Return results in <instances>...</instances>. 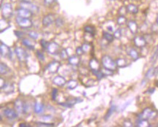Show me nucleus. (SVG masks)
<instances>
[{
  "label": "nucleus",
  "instance_id": "obj_1",
  "mask_svg": "<svg viewBox=\"0 0 158 127\" xmlns=\"http://www.w3.org/2000/svg\"><path fill=\"white\" fill-rule=\"evenodd\" d=\"M157 116V112L155 110H153L151 108L144 109L141 114L138 115V119H146V120H152L154 119Z\"/></svg>",
  "mask_w": 158,
  "mask_h": 127
},
{
  "label": "nucleus",
  "instance_id": "obj_2",
  "mask_svg": "<svg viewBox=\"0 0 158 127\" xmlns=\"http://www.w3.org/2000/svg\"><path fill=\"white\" fill-rule=\"evenodd\" d=\"M101 62H102L103 66L105 69H110V70L115 71L117 67L116 61H114L109 56H104L101 59Z\"/></svg>",
  "mask_w": 158,
  "mask_h": 127
},
{
  "label": "nucleus",
  "instance_id": "obj_3",
  "mask_svg": "<svg viewBox=\"0 0 158 127\" xmlns=\"http://www.w3.org/2000/svg\"><path fill=\"white\" fill-rule=\"evenodd\" d=\"M16 23L22 29H29L33 25V23L30 19L28 18L20 17V16H18L16 18Z\"/></svg>",
  "mask_w": 158,
  "mask_h": 127
},
{
  "label": "nucleus",
  "instance_id": "obj_4",
  "mask_svg": "<svg viewBox=\"0 0 158 127\" xmlns=\"http://www.w3.org/2000/svg\"><path fill=\"white\" fill-rule=\"evenodd\" d=\"M15 107L16 110L20 113H26L29 110V106L26 103L20 99H17L15 102Z\"/></svg>",
  "mask_w": 158,
  "mask_h": 127
},
{
  "label": "nucleus",
  "instance_id": "obj_5",
  "mask_svg": "<svg viewBox=\"0 0 158 127\" xmlns=\"http://www.w3.org/2000/svg\"><path fill=\"white\" fill-rule=\"evenodd\" d=\"M13 8H12V5L9 3H6L1 7V14H2L3 18L6 19L10 18L13 16Z\"/></svg>",
  "mask_w": 158,
  "mask_h": 127
},
{
  "label": "nucleus",
  "instance_id": "obj_6",
  "mask_svg": "<svg viewBox=\"0 0 158 127\" xmlns=\"http://www.w3.org/2000/svg\"><path fill=\"white\" fill-rule=\"evenodd\" d=\"M15 52L18 59L20 61H25L28 59V56H29L26 51L22 48H20V47H17L15 49Z\"/></svg>",
  "mask_w": 158,
  "mask_h": 127
},
{
  "label": "nucleus",
  "instance_id": "obj_7",
  "mask_svg": "<svg viewBox=\"0 0 158 127\" xmlns=\"http://www.w3.org/2000/svg\"><path fill=\"white\" fill-rule=\"evenodd\" d=\"M0 51H1V56L9 59H10V57L12 56V53L10 48L7 45H6L5 44L3 43V42H1V44H0Z\"/></svg>",
  "mask_w": 158,
  "mask_h": 127
},
{
  "label": "nucleus",
  "instance_id": "obj_8",
  "mask_svg": "<svg viewBox=\"0 0 158 127\" xmlns=\"http://www.w3.org/2000/svg\"><path fill=\"white\" fill-rule=\"evenodd\" d=\"M20 6H21L22 8L27 9V10L32 11V13H37V12L39 11V8H38L36 5L29 2V1H22L21 2H20Z\"/></svg>",
  "mask_w": 158,
  "mask_h": 127
},
{
  "label": "nucleus",
  "instance_id": "obj_9",
  "mask_svg": "<svg viewBox=\"0 0 158 127\" xmlns=\"http://www.w3.org/2000/svg\"><path fill=\"white\" fill-rule=\"evenodd\" d=\"M133 42L136 47L139 48H144L147 45V40H146L145 37L142 36H136L133 39Z\"/></svg>",
  "mask_w": 158,
  "mask_h": 127
},
{
  "label": "nucleus",
  "instance_id": "obj_10",
  "mask_svg": "<svg viewBox=\"0 0 158 127\" xmlns=\"http://www.w3.org/2000/svg\"><path fill=\"white\" fill-rule=\"evenodd\" d=\"M46 49L49 54H52V55H56V54H58V53L59 45H58L56 42H50V43H48Z\"/></svg>",
  "mask_w": 158,
  "mask_h": 127
},
{
  "label": "nucleus",
  "instance_id": "obj_11",
  "mask_svg": "<svg viewBox=\"0 0 158 127\" xmlns=\"http://www.w3.org/2000/svg\"><path fill=\"white\" fill-rule=\"evenodd\" d=\"M60 66V64L57 61H53L48 65V69L51 73H56Z\"/></svg>",
  "mask_w": 158,
  "mask_h": 127
},
{
  "label": "nucleus",
  "instance_id": "obj_12",
  "mask_svg": "<svg viewBox=\"0 0 158 127\" xmlns=\"http://www.w3.org/2000/svg\"><path fill=\"white\" fill-rule=\"evenodd\" d=\"M4 115L10 120H14L18 117V114L14 110L10 108H6L4 110Z\"/></svg>",
  "mask_w": 158,
  "mask_h": 127
},
{
  "label": "nucleus",
  "instance_id": "obj_13",
  "mask_svg": "<svg viewBox=\"0 0 158 127\" xmlns=\"http://www.w3.org/2000/svg\"><path fill=\"white\" fill-rule=\"evenodd\" d=\"M17 13L18 16H20V17H23V18H29L30 17L32 16V12L30 11V10H27V9L25 8H20L19 10H17Z\"/></svg>",
  "mask_w": 158,
  "mask_h": 127
},
{
  "label": "nucleus",
  "instance_id": "obj_14",
  "mask_svg": "<svg viewBox=\"0 0 158 127\" xmlns=\"http://www.w3.org/2000/svg\"><path fill=\"white\" fill-rule=\"evenodd\" d=\"M54 20H55L54 16L52 14H49L48 15V16H45L43 18V20H42V24H43L44 26L48 27V26H51V25L52 24L53 22H54Z\"/></svg>",
  "mask_w": 158,
  "mask_h": 127
},
{
  "label": "nucleus",
  "instance_id": "obj_15",
  "mask_svg": "<svg viewBox=\"0 0 158 127\" xmlns=\"http://www.w3.org/2000/svg\"><path fill=\"white\" fill-rule=\"evenodd\" d=\"M128 27L130 29L131 33L133 34V35L138 32V26L136 22L134 21V20H130V21L128 22Z\"/></svg>",
  "mask_w": 158,
  "mask_h": 127
},
{
  "label": "nucleus",
  "instance_id": "obj_16",
  "mask_svg": "<svg viewBox=\"0 0 158 127\" xmlns=\"http://www.w3.org/2000/svg\"><path fill=\"white\" fill-rule=\"evenodd\" d=\"M53 83L58 86H63L66 84V80L61 76H57L53 79Z\"/></svg>",
  "mask_w": 158,
  "mask_h": 127
},
{
  "label": "nucleus",
  "instance_id": "obj_17",
  "mask_svg": "<svg viewBox=\"0 0 158 127\" xmlns=\"http://www.w3.org/2000/svg\"><path fill=\"white\" fill-rule=\"evenodd\" d=\"M90 67L93 70H99L100 69V64L98 62V61L96 59H92L90 61L89 63Z\"/></svg>",
  "mask_w": 158,
  "mask_h": 127
},
{
  "label": "nucleus",
  "instance_id": "obj_18",
  "mask_svg": "<svg viewBox=\"0 0 158 127\" xmlns=\"http://www.w3.org/2000/svg\"><path fill=\"white\" fill-rule=\"evenodd\" d=\"M1 90H4V91L7 94H10V93H13L14 91V86L13 84L10 83H4L3 86L1 87Z\"/></svg>",
  "mask_w": 158,
  "mask_h": 127
},
{
  "label": "nucleus",
  "instance_id": "obj_19",
  "mask_svg": "<svg viewBox=\"0 0 158 127\" xmlns=\"http://www.w3.org/2000/svg\"><path fill=\"white\" fill-rule=\"evenodd\" d=\"M128 54L134 60L138 59V57H139V54H138V51H137L135 48H131V49L128 51Z\"/></svg>",
  "mask_w": 158,
  "mask_h": 127
},
{
  "label": "nucleus",
  "instance_id": "obj_20",
  "mask_svg": "<svg viewBox=\"0 0 158 127\" xmlns=\"http://www.w3.org/2000/svg\"><path fill=\"white\" fill-rule=\"evenodd\" d=\"M126 8L128 13H132V14H136V13L138 12V7H137V6L133 4H128V5L126 7Z\"/></svg>",
  "mask_w": 158,
  "mask_h": 127
},
{
  "label": "nucleus",
  "instance_id": "obj_21",
  "mask_svg": "<svg viewBox=\"0 0 158 127\" xmlns=\"http://www.w3.org/2000/svg\"><path fill=\"white\" fill-rule=\"evenodd\" d=\"M148 120L146 119H137L136 122V126H151V125L149 124Z\"/></svg>",
  "mask_w": 158,
  "mask_h": 127
},
{
  "label": "nucleus",
  "instance_id": "obj_22",
  "mask_svg": "<svg viewBox=\"0 0 158 127\" xmlns=\"http://www.w3.org/2000/svg\"><path fill=\"white\" fill-rule=\"evenodd\" d=\"M69 63L72 65H74L77 66L80 62V60H79V57H77V56H72L69 57Z\"/></svg>",
  "mask_w": 158,
  "mask_h": 127
},
{
  "label": "nucleus",
  "instance_id": "obj_23",
  "mask_svg": "<svg viewBox=\"0 0 158 127\" xmlns=\"http://www.w3.org/2000/svg\"><path fill=\"white\" fill-rule=\"evenodd\" d=\"M44 110V105L40 102H37L34 105V111L35 113L39 114L42 113Z\"/></svg>",
  "mask_w": 158,
  "mask_h": 127
},
{
  "label": "nucleus",
  "instance_id": "obj_24",
  "mask_svg": "<svg viewBox=\"0 0 158 127\" xmlns=\"http://www.w3.org/2000/svg\"><path fill=\"white\" fill-rule=\"evenodd\" d=\"M78 85V83L74 80H71L67 83V88L70 90L74 89Z\"/></svg>",
  "mask_w": 158,
  "mask_h": 127
},
{
  "label": "nucleus",
  "instance_id": "obj_25",
  "mask_svg": "<svg viewBox=\"0 0 158 127\" xmlns=\"http://www.w3.org/2000/svg\"><path fill=\"white\" fill-rule=\"evenodd\" d=\"M103 37H104V38L106 41H108V42H112V41L114 40V37L112 34L106 32H103Z\"/></svg>",
  "mask_w": 158,
  "mask_h": 127
},
{
  "label": "nucleus",
  "instance_id": "obj_26",
  "mask_svg": "<svg viewBox=\"0 0 158 127\" xmlns=\"http://www.w3.org/2000/svg\"><path fill=\"white\" fill-rule=\"evenodd\" d=\"M22 42H23V44L25 45V46L27 47V48H29V49H31V50L34 49V45L32 43V42H31V41L29 40L23 39V40H22Z\"/></svg>",
  "mask_w": 158,
  "mask_h": 127
},
{
  "label": "nucleus",
  "instance_id": "obj_27",
  "mask_svg": "<svg viewBox=\"0 0 158 127\" xmlns=\"http://www.w3.org/2000/svg\"><path fill=\"white\" fill-rule=\"evenodd\" d=\"M9 70H10V69L5 64L1 63V65H0V73H1V75H5L7 72H9Z\"/></svg>",
  "mask_w": 158,
  "mask_h": 127
},
{
  "label": "nucleus",
  "instance_id": "obj_28",
  "mask_svg": "<svg viewBox=\"0 0 158 127\" xmlns=\"http://www.w3.org/2000/svg\"><path fill=\"white\" fill-rule=\"evenodd\" d=\"M116 109H117V107L115 105H112V106H111V107L109 108V110H108L107 113H106V115L105 116V120H107V119H109V117H110V116H112V114H113L114 112H115Z\"/></svg>",
  "mask_w": 158,
  "mask_h": 127
},
{
  "label": "nucleus",
  "instance_id": "obj_29",
  "mask_svg": "<svg viewBox=\"0 0 158 127\" xmlns=\"http://www.w3.org/2000/svg\"><path fill=\"white\" fill-rule=\"evenodd\" d=\"M116 63L119 67H124V66H127V61L125 59H117L116 60Z\"/></svg>",
  "mask_w": 158,
  "mask_h": 127
},
{
  "label": "nucleus",
  "instance_id": "obj_30",
  "mask_svg": "<svg viewBox=\"0 0 158 127\" xmlns=\"http://www.w3.org/2000/svg\"><path fill=\"white\" fill-rule=\"evenodd\" d=\"M155 74H156L155 69H154L153 67L150 68V69L148 70V72H147V74H146L145 78H147V79H148V78H151L152 77L154 76Z\"/></svg>",
  "mask_w": 158,
  "mask_h": 127
},
{
  "label": "nucleus",
  "instance_id": "obj_31",
  "mask_svg": "<svg viewBox=\"0 0 158 127\" xmlns=\"http://www.w3.org/2000/svg\"><path fill=\"white\" fill-rule=\"evenodd\" d=\"M92 72H93V73L94 75L97 77V78H98V80H101V78H103L104 76H105L104 74L103 73L102 71H101V70H93Z\"/></svg>",
  "mask_w": 158,
  "mask_h": 127
},
{
  "label": "nucleus",
  "instance_id": "obj_32",
  "mask_svg": "<svg viewBox=\"0 0 158 127\" xmlns=\"http://www.w3.org/2000/svg\"><path fill=\"white\" fill-rule=\"evenodd\" d=\"M85 31L87 32V33H89L90 35H95V29L92 26H87L85 27Z\"/></svg>",
  "mask_w": 158,
  "mask_h": 127
},
{
  "label": "nucleus",
  "instance_id": "obj_33",
  "mask_svg": "<svg viewBox=\"0 0 158 127\" xmlns=\"http://www.w3.org/2000/svg\"><path fill=\"white\" fill-rule=\"evenodd\" d=\"M127 23V19L124 16H120L117 18V23L119 25H124Z\"/></svg>",
  "mask_w": 158,
  "mask_h": 127
},
{
  "label": "nucleus",
  "instance_id": "obj_34",
  "mask_svg": "<svg viewBox=\"0 0 158 127\" xmlns=\"http://www.w3.org/2000/svg\"><path fill=\"white\" fill-rule=\"evenodd\" d=\"M122 35V29H120L116 30L114 32V37L115 38H117V39H119V38H121Z\"/></svg>",
  "mask_w": 158,
  "mask_h": 127
},
{
  "label": "nucleus",
  "instance_id": "obj_35",
  "mask_svg": "<svg viewBox=\"0 0 158 127\" xmlns=\"http://www.w3.org/2000/svg\"><path fill=\"white\" fill-rule=\"evenodd\" d=\"M29 36L33 40H37L38 37H39V35H38V33H37L36 32H34V31L33 32H29Z\"/></svg>",
  "mask_w": 158,
  "mask_h": 127
},
{
  "label": "nucleus",
  "instance_id": "obj_36",
  "mask_svg": "<svg viewBox=\"0 0 158 127\" xmlns=\"http://www.w3.org/2000/svg\"><path fill=\"white\" fill-rule=\"evenodd\" d=\"M63 23H64V21H63V20L62 18H58L56 19V20H55L56 26H58V27H60V26H63Z\"/></svg>",
  "mask_w": 158,
  "mask_h": 127
},
{
  "label": "nucleus",
  "instance_id": "obj_37",
  "mask_svg": "<svg viewBox=\"0 0 158 127\" xmlns=\"http://www.w3.org/2000/svg\"><path fill=\"white\" fill-rule=\"evenodd\" d=\"M60 57H61L63 59H66L68 58V54L66 49L62 50L61 52H60Z\"/></svg>",
  "mask_w": 158,
  "mask_h": 127
},
{
  "label": "nucleus",
  "instance_id": "obj_38",
  "mask_svg": "<svg viewBox=\"0 0 158 127\" xmlns=\"http://www.w3.org/2000/svg\"><path fill=\"white\" fill-rule=\"evenodd\" d=\"M82 49H83L84 52H88V51L91 50V45H89V44L85 43V44H84L83 45H82Z\"/></svg>",
  "mask_w": 158,
  "mask_h": 127
},
{
  "label": "nucleus",
  "instance_id": "obj_39",
  "mask_svg": "<svg viewBox=\"0 0 158 127\" xmlns=\"http://www.w3.org/2000/svg\"><path fill=\"white\" fill-rule=\"evenodd\" d=\"M102 72H103V73L104 74V75L106 76V75H113L114 71L110 70V69H105V68H104V70H103Z\"/></svg>",
  "mask_w": 158,
  "mask_h": 127
},
{
  "label": "nucleus",
  "instance_id": "obj_40",
  "mask_svg": "<svg viewBox=\"0 0 158 127\" xmlns=\"http://www.w3.org/2000/svg\"><path fill=\"white\" fill-rule=\"evenodd\" d=\"M37 58L39 59V60H41V61H44V59H45V56H44V54H42V52H40V51H37Z\"/></svg>",
  "mask_w": 158,
  "mask_h": 127
},
{
  "label": "nucleus",
  "instance_id": "obj_41",
  "mask_svg": "<svg viewBox=\"0 0 158 127\" xmlns=\"http://www.w3.org/2000/svg\"><path fill=\"white\" fill-rule=\"evenodd\" d=\"M157 56H158V46L157 47V48H156V51H154L153 56H152L151 61H154V60H156V59L157 58Z\"/></svg>",
  "mask_w": 158,
  "mask_h": 127
},
{
  "label": "nucleus",
  "instance_id": "obj_42",
  "mask_svg": "<svg viewBox=\"0 0 158 127\" xmlns=\"http://www.w3.org/2000/svg\"><path fill=\"white\" fill-rule=\"evenodd\" d=\"M57 93H58V90L56 88H54L52 91V99L53 101H55L56 99V97H57Z\"/></svg>",
  "mask_w": 158,
  "mask_h": 127
},
{
  "label": "nucleus",
  "instance_id": "obj_43",
  "mask_svg": "<svg viewBox=\"0 0 158 127\" xmlns=\"http://www.w3.org/2000/svg\"><path fill=\"white\" fill-rule=\"evenodd\" d=\"M14 33L15 34V35L18 38H21L23 36V35H24V33H23V32H20V31H15Z\"/></svg>",
  "mask_w": 158,
  "mask_h": 127
},
{
  "label": "nucleus",
  "instance_id": "obj_44",
  "mask_svg": "<svg viewBox=\"0 0 158 127\" xmlns=\"http://www.w3.org/2000/svg\"><path fill=\"white\" fill-rule=\"evenodd\" d=\"M37 123L38 126H53L54 125L51 124V123H41V122H38Z\"/></svg>",
  "mask_w": 158,
  "mask_h": 127
},
{
  "label": "nucleus",
  "instance_id": "obj_45",
  "mask_svg": "<svg viewBox=\"0 0 158 127\" xmlns=\"http://www.w3.org/2000/svg\"><path fill=\"white\" fill-rule=\"evenodd\" d=\"M40 44L41 45H42V47L43 48H47V47H48V42H46V41L45 40H42L40 42Z\"/></svg>",
  "mask_w": 158,
  "mask_h": 127
},
{
  "label": "nucleus",
  "instance_id": "obj_46",
  "mask_svg": "<svg viewBox=\"0 0 158 127\" xmlns=\"http://www.w3.org/2000/svg\"><path fill=\"white\" fill-rule=\"evenodd\" d=\"M123 125L125 126H133V123H132V122L131 121H129V120H126V121H124V123H123Z\"/></svg>",
  "mask_w": 158,
  "mask_h": 127
},
{
  "label": "nucleus",
  "instance_id": "obj_47",
  "mask_svg": "<svg viewBox=\"0 0 158 127\" xmlns=\"http://www.w3.org/2000/svg\"><path fill=\"white\" fill-rule=\"evenodd\" d=\"M76 52H77V55H82V54L84 53V51H83V49H82V47H79V48H77Z\"/></svg>",
  "mask_w": 158,
  "mask_h": 127
},
{
  "label": "nucleus",
  "instance_id": "obj_48",
  "mask_svg": "<svg viewBox=\"0 0 158 127\" xmlns=\"http://www.w3.org/2000/svg\"><path fill=\"white\" fill-rule=\"evenodd\" d=\"M55 1V0H44V3L46 5H51L53 3H54Z\"/></svg>",
  "mask_w": 158,
  "mask_h": 127
},
{
  "label": "nucleus",
  "instance_id": "obj_49",
  "mask_svg": "<svg viewBox=\"0 0 158 127\" xmlns=\"http://www.w3.org/2000/svg\"><path fill=\"white\" fill-rule=\"evenodd\" d=\"M154 88H149L148 91H147V93H149V94H153V93H154Z\"/></svg>",
  "mask_w": 158,
  "mask_h": 127
},
{
  "label": "nucleus",
  "instance_id": "obj_50",
  "mask_svg": "<svg viewBox=\"0 0 158 127\" xmlns=\"http://www.w3.org/2000/svg\"><path fill=\"white\" fill-rule=\"evenodd\" d=\"M108 29H109V31H110V32H113V29H112V26H109Z\"/></svg>",
  "mask_w": 158,
  "mask_h": 127
},
{
  "label": "nucleus",
  "instance_id": "obj_51",
  "mask_svg": "<svg viewBox=\"0 0 158 127\" xmlns=\"http://www.w3.org/2000/svg\"><path fill=\"white\" fill-rule=\"evenodd\" d=\"M20 126L21 127V126H29V125H25V124H22V123H21V124H20Z\"/></svg>",
  "mask_w": 158,
  "mask_h": 127
},
{
  "label": "nucleus",
  "instance_id": "obj_52",
  "mask_svg": "<svg viewBox=\"0 0 158 127\" xmlns=\"http://www.w3.org/2000/svg\"><path fill=\"white\" fill-rule=\"evenodd\" d=\"M156 23H157V24L158 25V15L157 16V18H156Z\"/></svg>",
  "mask_w": 158,
  "mask_h": 127
},
{
  "label": "nucleus",
  "instance_id": "obj_53",
  "mask_svg": "<svg viewBox=\"0 0 158 127\" xmlns=\"http://www.w3.org/2000/svg\"><path fill=\"white\" fill-rule=\"evenodd\" d=\"M156 85H157V86L158 87V81H156Z\"/></svg>",
  "mask_w": 158,
  "mask_h": 127
}]
</instances>
